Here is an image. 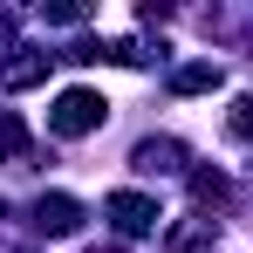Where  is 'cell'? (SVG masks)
I'll use <instances>...</instances> for the list:
<instances>
[{
    "label": "cell",
    "mask_w": 253,
    "mask_h": 253,
    "mask_svg": "<svg viewBox=\"0 0 253 253\" xmlns=\"http://www.w3.org/2000/svg\"><path fill=\"white\" fill-rule=\"evenodd\" d=\"M96 124H103V96L69 89V96H62V110H55V130H69V137H76V130H96Z\"/></svg>",
    "instance_id": "1"
},
{
    "label": "cell",
    "mask_w": 253,
    "mask_h": 253,
    "mask_svg": "<svg viewBox=\"0 0 253 253\" xmlns=\"http://www.w3.org/2000/svg\"><path fill=\"white\" fill-rule=\"evenodd\" d=\"M110 212H117V226H124V233H144V226L158 219V206H151V199H137V192H124V199H110Z\"/></svg>",
    "instance_id": "2"
},
{
    "label": "cell",
    "mask_w": 253,
    "mask_h": 253,
    "mask_svg": "<svg viewBox=\"0 0 253 253\" xmlns=\"http://www.w3.org/2000/svg\"><path fill=\"white\" fill-rule=\"evenodd\" d=\"M233 130H240V137H253V103H240V117H233Z\"/></svg>",
    "instance_id": "3"
}]
</instances>
